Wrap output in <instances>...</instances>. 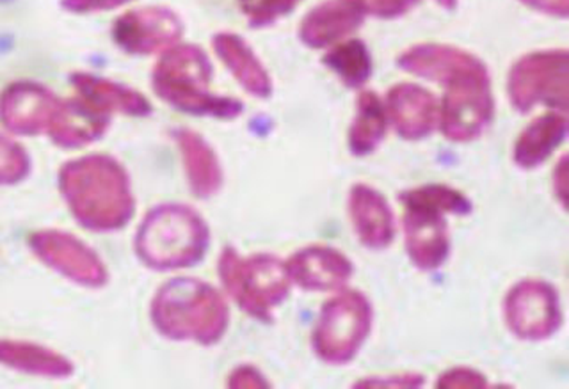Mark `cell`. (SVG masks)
Listing matches in <instances>:
<instances>
[{"label": "cell", "instance_id": "cell-22", "mask_svg": "<svg viewBox=\"0 0 569 389\" xmlns=\"http://www.w3.org/2000/svg\"><path fill=\"white\" fill-rule=\"evenodd\" d=\"M73 80L84 100L93 103L98 109H102L109 116L112 112H120L124 116L144 118L153 111L148 98L142 97L136 89L93 76H77Z\"/></svg>", "mask_w": 569, "mask_h": 389}, {"label": "cell", "instance_id": "cell-29", "mask_svg": "<svg viewBox=\"0 0 569 389\" xmlns=\"http://www.w3.org/2000/svg\"><path fill=\"white\" fill-rule=\"evenodd\" d=\"M435 386L438 389H485L488 388V379L476 368L453 367L441 373Z\"/></svg>", "mask_w": 569, "mask_h": 389}, {"label": "cell", "instance_id": "cell-17", "mask_svg": "<svg viewBox=\"0 0 569 389\" xmlns=\"http://www.w3.org/2000/svg\"><path fill=\"white\" fill-rule=\"evenodd\" d=\"M396 62L397 67L406 73L441 86L459 73L476 70L486 64L482 59L477 58L476 53L445 43L413 44L400 53Z\"/></svg>", "mask_w": 569, "mask_h": 389}, {"label": "cell", "instance_id": "cell-20", "mask_svg": "<svg viewBox=\"0 0 569 389\" xmlns=\"http://www.w3.org/2000/svg\"><path fill=\"white\" fill-rule=\"evenodd\" d=\"M212 47L219 61L236 77L246 93L260 100L271 97L272 79L269 71L240 36L233 32H219L212 38Z\"/></svg>", "mask_w": 569, "mask_h": 389}, {"label": "cell", "instance_id": "cell-28", "mask_svg": "<svg viewBox=\"0 0 569 389\" xmlns=\"http://www.w3.org/2000/svg\"><path fill=\"white\" fill-rule=\"evenodd\" d=\"M360 6L365 17L379 18V20H396V18L405 17L411 9L417 8L423 0H355ZM436 4L441 8H458V0H436Z\"/></svg>", "mask_w": 569, "mask_h": 389}, {"label": "cell", "instance_id": "cell-23", "mask_svg": "<svg viewBox=\"0 0 569 389\" xmlns=\"http://www.w3.org/2000/svg\"><path fill=\"white\" fill-rule=\"evenodd\" d=\"M322 64L349 89H361L372 77V53L363 40L347 38L329 47Z\"/></svg>", "mask_w": 569, "mask_h": 389}, {"label": "cell", "instance_id": "cell-8", "mask_svg": "<svg viewBox=\"0 0 569 389\" xmlns=\"http://www.w3.org/2000/svg\"><path fill=\"white\" fill-rule=\"evenodd\" d=\"M507 97L520 114H529L538 106L568 111V50H539L518 59L507 73Z\"/></svg>", "mask_w": 569, "mask_h": 389}, {"label": "cell", "instance_id": "cell-1", "mask_svg": "<svg viewBox=\"0 0 569 389\" xmlns=\"http://www.w3.org/2000/svg\"><path fill=\"white\" fill-rule=\"evenodd\" d=\"M150 319L166 340L212 347L230 328V308L218 288L198 278H173L151 299Z\"/></svg>", "mask_w": 569, "mask_h": 389}, {"label": "cell", "instance_id": "cell-35", "mask_svg": "<svg viewBox=\"0 0 569 389\" xmlns=\"http://www.w3.org/2000/svg\"><path fill=\"white\" fill-rule=\"evenodd\" d=\"M566 164H568V159L566 156H562L559 164L556 168V174H553V187H556L557 199H559L560 203L566 207Z\"/></svg>", "mask_w": 569, "mask_h": 389}, {"label": "cell", "instance_id": "cell-9", "mask_svg": "<svg viewBox=\"0 0 569 389\" xmlns=\"http://www.w3.org/2000/svg\"><path fill=\"white\" fill-rule=\"evenodd\" d=\"M438 112V129L452 142H471L489 129L495 118V98L488 67L465 71L445 82Z\"/></svg>", "mask_w": 569, "mask_h": 389}, {"label": "cell", "instance_id": "cell-31", "mask_svg": "<svg viewBox=\"0 0 569 389\" xmlns=\"http://www.w3.org/2000/svg\"><path fill=\"white\" fill-rule=\"evenodd\" d=\"M227 386L231 389H263L271 388V382L257 367L240 365L228 376Z\"/></svg>", "mask_w": 569, "mask_h": 389}, {"label": "cell", "instance_id": "cell-6", "mask_svg": "<svg viewBox=\"0 0 569 389\" xmlns=\"http://www.w3.org/2000/svg\"><path fill=\"white\" fill-rule=\"evenodd\" d=\"M218 272L231 301L248 317L262 323L274 320V311L287 301L292 288L287 263L269 252L242 257L236 248L228 246L219 257Z\"/></svg>", "mask_w": 569, "mask_h": 389}, {"label": "cell", "instance_id": "cell-14", "mask_svg": "<svg viewBox=\"0 0 569 389\" xmlns=\"http://www.w3.org/2000/svg\"><path fill=\"white\" fill-rule=\"evenodd\" d=\"M388 121L405 141H422L438 129L440 102L429 89L418 84H396L388 91Z\"/></svg>", "mask_w": 569, "mask_h": 389}, {"label": "cell", "instance_id": "cell-19", "mask_svg": "<svg viewBox=\"0 0 569 389\" xmlns=\"http://www.w3.org/2000/svg\"><path fill=\"white\" fill-rule=\"evenodd\" d=\"M568 116L566 112H547L533 118L512 148L515 164L525 171H532L550 159L568 138Z\"/></svg>", "mask_w": 569, "mask_h": 389}, {"label": "cell", "instance_id": "cell-27", "mask_svg": "<svg viewBox=\"0 0 569 389\" xmlns=\"http://www.w3.org/2000/svg\"><path fill=\"white\" fill-rule=\"evenodd\" d=\"M301 0H237L249 26L262 29L292 13Z\"/></svg>", "mask_w": 569, "mask_h": 389}, {"label": "cell", "instance_id": "cell-3", "mask_svg": "<svg viewBox=\"0 0 569 389\" xmlns=\"http://www.w3.org/2000/svg\"><path fill=\"white\" fill-rule=\"evenodd\" d=\"M405 205L402 231L411 266L420 272H436L450 257L449 221L447 217L470 216V198L445 183H429L400 192Z\"/></svg>", "mask_w": 569, "mask_h": 389}, {"label": "cell", "instance_id": "cell-25", "mask_svg": "<svg viewBox=\"0 0 569 389\" xmlns=\"http://www.w3.org/2000/svg\"><path fill=\"white\" fill-rule=\"evenodd\" d=\"M109 121H111V116L88 100L67 107V111L62 112L61 124L58 129L59 141L70 144V147L88 144L94 139L102 138L109 127Z\"/></svg>", "mask_w": 569, "mask_h": 389}, {"label": "cell", "instance_id": "cell-4", "mask_svg": "<svg viewBox=\"0 0 569 389\" xmlns=\"http://www.w3.org/2000/svg\"><path fill=\"white\" fill-rule=\"evenodd\" d=\"M212 77V62L200 47L178 43L157 61L151 86L157 97L174 111L213 120H236L244 112V103L210 93Z\"/></svg>", "mask_w": 569, "mask_h": 389}, {"label": "cell", "instance_id": "cell-12", "mask_svg": "<svg viewBox=\"0 0 569 389\" xmlns=\"http://www.w3.org/2000/svg\"><path fill=\"white\" fill-rule=\"evenodd\" d=\"M32 248L36 255L67 276L73 283L86 288H102L109 281V270L102 258L82 240L61 231H41L34 235Z\"/></svg>", "mask_w": 569, "mask_h": 389}, {"label": "cell", "instance_id": "cell-24", "mask_svg": "<svg viewBox=\"0 0 569 389\" xmlns=\"http://www.w3.org/2000/svg\"><path fill=\"white\" fill-rule=\"evenodd\" d=\"M0 363L36 376L68 377L73 373L67 358L23 341H0Z\"/></svg>", "mask_w": 569, "mask_h": 389}, {"label": "cell", "instance_id": "cell-2", "mask_svg": "<svg viewBox=\"0 0 569 389\" xmlns=\"http://www.w3.org/2000/svg\"><path fill=\"white\" fill-rule=\"evenodd\" d=\"M62 191L77 221L97 233L121 230L136 212L129 174L111 156L86 157L68 166Z\"/></svg>", "mask_w": 569, "mask_h": 389}, {"label": "cell", "instance_id": "cell-21", "mask_svg": "<svg viewBox=\"0 0 569 389\" xmlns=\"http://www.w3.org/2000/svg\"><path fill=\"white\" fill-rule=\"evenodd\" d=\"M388 127L390 121L385 100L373 91H363L358 97L355 118L347 133V147L351 156L358 159L372 156L387 138Z\"/></svg>", "mask_w": 569, "mask_h": 389}, {"label": "cell", "instance_id": "cell-15", "mask_svg": "<svg viewBox=\"0 0 569 389\" xmlns=\"http://www.w3.org/2000/svg\"><path fill=\"white\" fill-rule=\"evenodd\" d=\"M347 210L352 230L363 248L382 251L396 240V217L387 198L369 183H355Z\"/></svg>", "mask_w": 569, "mask_h": 389}, {"label": "cell", "instance_id": "cell-32", "mask_svg": "<svg viewBox=\"0 0 569 389\" xmlns=\"http://www.w3.org/2000/svg\"><path fill=\"white\" fill-rule=\"evenodd\" d=\"M23 171V159L17 148L0 139V180H17Z\"/></svg>", "mask_w": 569, "mask_h": 389}, {"label": "cell", "instance_id": "cell-18", "mask_svg": "<svg viewBox=\"0 0 569 389\" xmlns=\"http://www.w3.org/2000/svg\"><path fill=\"white\" fill-rule=\"evenodd\" d=\"M178 150L182 156L187 183L192 194L200 199H210L221 191L222 168L218 153L213 151L207 139L194 130L177 129L173 132Z\"/></svg>", "mask_w": 569, "mask_h": 389}, {"label": "cell", "instance_id": "cell-33", "mask_svg": "<svg viewBox=\"0 0 569 389\" xmlns=\"http://www.w3.org/2000/svg\"><path fill=\"white\" fill-rule=\"evenodd\" d=\"M132 0H64L68 9L79 13H97V11H111L129 4Z\"/></svg>", "mask_w": 569, "mask_h": 389}, {"label": "cell", "instance_id": "cell-13", "mask_svg": "<svg viewBox=\"0 0 569 389\" xmlns=\"http://www.w3.org/2000/svg\"><path fill=\"white\" fill-rule=\"evenodd\" d=\"M284 263L292 285L305 292H340L355 276V266L342 251L320 243L299 249Z\"/></svg>", "mask_w": 569, "mask_h": 389}, {"label": "cell", "instance_id": "cell-11", "mask_svg": "<svg viewBox=\"0 0 569 389\" xmlns=\"http://www.w3.org/2000/svg\"><path fill=\"white\" fill-rule=\"evenodd\" d=\"M183 23L174 11L160 6L132 9L116 18L112 40L130 56L166 52L180 43Z\"/></svg>", "mask_w": 569, "mask_h": 389}, {"label": "cell", "instance_id": "cell-5", "mask_svg": "<svg viewBox=\"0 0 569 389\" xmlns=\"http://www.w3.org/2000/svg\"><path fill=\"white\" fill-rule=\"evenodd\" d=\"M209 248V225L194 208L180 203L151 208L133 240L139 261L156 272L191 269Z\"/></svg>", "mask_w": 569, "mask_h": 389}, {"label": "cell", "instance_id": "cell-26", "mask_svg": "<svg viewBox=\"0 0 569 389\" xmlns=\"http://www.w3.org/2000/svg\"><path fill=\"white\" fill-rule=\"evenodd\" d=\"M49 98L40 91H14L6 102V120L17 130H32V127H38L41 114L49 111Z\"/></svg>", "mask_w": 569, "mask_h": 389}, {"label": "cell", "instance_id": "cell-16", "mask_svg": "<svg viewBox=\"0 0 569 389\" xmlns=\"http://www.w3.org/2000/svg\"><path fill=\"white\" fill-rule=\"evenodd\" d=\"M363 22L365 13L355 0H325L302 18L299 40L308 49H329L347 40Z\"/></svg>", "mask_w": 569, "mask_h": 389}, {"label": "cell", "instance_id": "cell-34", "mask_svg": "<svg viewBox=\"0 0 569 389\" xmlns=\"http://www.w3.org/2000/svg\"><path fill=\"white\" fill-rule=\"evenodd\" d=\"M520 2L548 17L562 18V20L569 17V0H520Z\"/></svg>", "mask_w": 569, "mask_h": 389}, {"label": "cell", "instance_id": "cell-10", "mask_svg": "<svg viewBox=\"0 0 569 389\" xmlns=\"http://www.w3.org/2000/svg\"><path fill=\"white\" fill-rule=\"evenodd\" d=\"M503 319L512 337L539 343L556 337L565 315L559 290L545 279H521L503 299Z\"/></svg>", "mask_w": 569, "mask_h": 389}, {"label": "cell", "instance_id": "cell-7", "mask_svg": "<svg viewBox=\"0 0 569 389\" xmlns=\"http://www.w3.org/2000/svg\"><path fill=\"white\" fill-rule=\"evenodd\" d=\"M373 308L360 290H340L320 308L311 332V349L322 363H352L372 332Z\"/></svg>", "mask_w": 569, "mask_h": 389}, {"label": "cell", "instance_id": "cell-30", "mask_svg": "<svg viewBox=\"0 0 569 389\" xmlns=\"http://www.w3.org/2000/svg\"><path fill=\"white\" fill-rule=\"evenodd\" d=\"M426 385L422 373L408 372L400 376L369 377L356 382L358 389H417Z\"/></svg>", "mask_w": 569, "mask_h": 389}]
</instances>
